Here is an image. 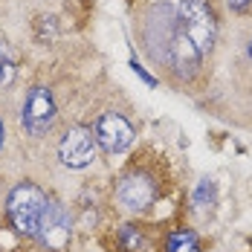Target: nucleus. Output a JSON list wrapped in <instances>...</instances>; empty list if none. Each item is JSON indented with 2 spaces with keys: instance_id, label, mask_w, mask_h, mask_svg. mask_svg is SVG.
<instances>
[{
  "instance_id": "14",
  "label": "nucleus",
  "mask_w": 252,
  "mask_h": 252,
  "mask_svg": "<svg viewBox=\"0 0 252 252\" xmlns=\"http://www.w3.org/2000/svg\"><path fill=\"white\" fill-rule=\"evenodd\" d=\"M0 148H3V122H0Z\"/></svg>"
},
{
  "instance_id": "10",
  "label": "nucleus",
  "mask_w": 252,
  "mask_h": 252,
  "mask_svg": "<svg viewBox=\"0 0 252 252\" xmlns=\"http://www.w3.org/2000/svg\"><path fill=\"white\" fill-rule=\"evenodd\" d=\"M194 206L197 209H206V206H215V183L212 180H203L194 191Z\"/></svg>"
},
{
  "instance_id": "15",
  "label": "nucleus",
  "mask_w": 252,
  "mask_h": 252,
  "mask_svg": "<svg viewBox=\"0 0 252 252\" xmlns=\"http://www.w3.org/2000/svg\"><path fill=\"white\" fill-rule=\"evenodd\" d=\"M250 58H252V44H250Z\"/></svg>"
},
{
  "instance_id": "8",
  "label": "nucleus",
  "mask_w": 252,
  "mask_h": 252,
  "mask_svg": "<svg viewBox=\"0 0 252 252\" xmlns=\"http://www.w3.org/2000/svg\"><path fill=\"white\" fill-rule=\"evenodd\" d=\"M165 252H203L200 241L191 229H174L165 238Z\"/></svg>"
},
{
  "instance_id": "9",
  "label": "nucleus",
  "mask_w": 252,
  "mask_h": 252,
  "mask_svg": "<svg viewBox=\"0 0 252 252\" xmlns=\"http://www.w3.org/2000/svg\"><path fill=\"white\" fill-rule=\"evenodd\" d=\"M119 244L125 247L127 252H142L145 250V238L136 226H122L119 229Z\"/></svg>"
},
{
  "instance_id": "1",
  "label": "nucleus",
  "mask_w": 252,
  "mask_h": 252,
  "mask_svg": "<svg viewBox=\"0 0 252 252\" xmlns=\"http://www.w3.org/2000/svg\"><path fill=\"white\" fill-rule=\"evenodd\" d=\"M47 191L35 183H18L12 191H9V200H6V218L12 229L18 235L26 238H38V226H41V215L47 209Z\"/></svg>"
},
{
  "instance_id": "7",
  "label": "nucleus",
  "mask_w": 252,
  "mask_h": 252,
  "mask_svg": "<svg viewBox=\"0 0 252 252\" xmlns=\"http://www.w3.org/2000/svg\"><path fill=\"white\" fill-rule=\"evenodd\" d=\"M38 238L52 247V250H61L67 241H70V215L61 203L50 200L44 215H41V226H38Z\"/></svg>"
},
{
  "instance_id": "3",
  "label": "nucleus",
  "mask_w": 252,
  "mask_h": 252,
  "mask_svg": "<svg viewBox=\"0 0 252 252\" xmlns=\"http://www.w3.org/2000/svg\"><path fill=\"white\" fill-rule=\"evenodd\" d=\"M157 197H159V183L145 168H130L116 186V200L127 212H145Z\"/></svg>"
},
{
  "instance_id": "11",
  "label": "nucleus",
  "mask_w": 252,
  "mask_h": 252,
  "mask_svg": "<svg viewBox=\"0 0 252 252\" xmlns=\"http://www.w3.org/2000/svg\"><path fill=\"white\" fill-rule=\"evenodd\" d=\"M130 70H133V73H136V76L142 78V81H145V84H148V87H154V84H157V78H154V76H148V73H145V70H142V67H139V61H130Z\"/></svg>"
},
{
  "instance_id": "2",
  "label": "nucleus",
  "mask_w": 252,
  "mask_h": 252,
  "mask_svg": "<svg viewBox=\"0 0 252 252\" xmlns=\"http://www.w3.org/2000/svg\"><path fill=\"white\" fill-rule=\"evenodd\" d=\"M177 29L197 47L200 55L212 52L215 41H218V12H215L212 0H180Z\"/></svg>"
},
{
  "instance_id": "13",
  "label": "nucleus",
  "mask_w": 252,
  "mask_h": 252,
  "mask_svg": "<svg viewBox=\"0 0 252 252\" xmlns=\"http://www.w3.org/2000/svg\"><path fill=\"white\" fill-rule=\"evenodd\" d=\"M226 3L232 6V9H235V12H241V15L252 9V0H226Z\"/></svg>"
},
{
  "instance_id": "5",
  "label": "nucleus",
  "mask_w": 252,
  "mask_h": 252,
  "mask_svg": "<svg viewBox=\"0 0 252 252\" xmlns=\"http://www.w3.org/2000/svg\"><path fill=\"white\" fill-rule=\"evenodd\" d=\"M93 136L107 154H122L133 145L136 130L122 113H101L93 125Z\"/></svg>"
},
{
  "instance_id": "12",
  "label": "nucleus",
  "mask_w": 252,
  "mask_h": 252,
  "mask_svg": "<svg viewBox=\"0 0 252 252\" xmlns=\"http://www.w3.org/2000/svg\"><path fill=\"white\" fill-rule=\"evenodd\" d=\"M9 76H12V64H9V61H3V52H0V87L9 81Z\"/></svg>"
},
{
  "instance_id": "4",
  "label": "nucleus",
  "mask_w": 252,
  "mask_h": 252,
  "mask_svg": "<svg viewBox=\"0 0 252 252\" xmlns=\"http://www.w3.org/2000/svg\"><path fill=\"white\" fill-rule=\"evenodd\" d=\"M99 151V142L93 136V127L73 125L58 142V157L67 168H87Z\"/></svg>"
},
{
  "instance_id": "6",
  "label": "nucleus",
  "mask_w": 252,
  "mask_h": 252,
  "mask_svg": "<svg viewBox=\"0 0 252 252\" xmlns=\"http://www.w3.org/2000/svg\"><path fill=\"white\" fill-rule=\"evenodd\" d=\"M55 122V99L50 87H32L24 104V127L32 136H44Z\"/></svg>"
}]
</instances>
